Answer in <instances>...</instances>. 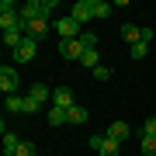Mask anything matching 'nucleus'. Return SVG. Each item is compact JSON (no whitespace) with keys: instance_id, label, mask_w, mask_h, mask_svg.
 <instances>
[{"instance_id":"obj_11","label":"nucleus","mask_w":156,"mask_h":156,"mask_svg":"<svg viewBox=\"0 0 156 156\" xmlns=\"http://www.w3.org/2000/svg\"><path fill=\"white\" fill-rule=\"evenodd\" d=\"M17 146H21V139L14 132H4V156H17Z\"/></svg>"},{"instance_id":"obj_13","label":"nucleus","mask_w":156,"mask_h":156,"mask_svg":"<svg viewBox=\"0 0 156 156\" xmlns=\"http://www.w3.org/2000/svg\"><path fill=\"white\" fill-rule=\"evenodd\" d=\"M80 66H87L90 73H94V69L101 66V56H97V49H87V52H83V59H80Z\"/></svg>"},{"instance_id":"obj_26","label":"nucleus","mask_w":156,"mask_h":156,"mask_svg":"<svg viewBox=\"0 0 156 156\" xmlns=\"http://www.w3.org/2000/svg\"><path fill=\"white\" fill-rule=\"evenodd\" d=\"M104 146V135H90V149H101Z\"/></svg>"},{"instance_id":"obj_22","label":"nucleus","mask_w":156,"mask_h":156,"mask_svg":"<svg viewBox=\"0 0 156 156\" xmlns=\"http://www.w3.org/2000/svg\"><path fill=\"white\" fill-rule=\"evenodd\" d=\"M80 42H83L87 49H97V35H94V31H83V35H80Z\"/></svg>"},{"instance_id":"obj_14","label":"nucleus","mask_w":156,"mask_h":156,"mask_svg":"<svg viewBox=\"0 0 156 156\" xmlns=\"http://www.w3.org/2000/svg\"><path fill=\"white\" fill-rule=\"evenodd\" d=\"M7 111H11V115H24V97L21 94H11V97H7Z\"/></svg>"},{"instance_id":"obj_6","label":"nucleus","mask_w":156,"mask_h":156,"mask_svg":"<svg viewBox=\"0 0 156 156\" xmlns=\"http://www.w3.org/2000/svg\"><path fill=\"white\" fill-rule=\"evenodd\" d=\"M24 35H28V38H45V35H49V21H45V17H35V21H28L24 24Z\"/></svg>"},{"instance_id":"obj_15","label":"nucleus","mask_w":156,"mask_h":156,"mask_svg":"<svg viewBox=\"0 0 156 156\" xmlns=\"http://www.w3.org/2000/svg\"><path fill=\"white\" fill-rule=\"evenodd\" d=\"M21 42H24V31H4V45H7L11 52H14Z\"/></svg>"},{"instance_id":"obj_7","label":"nucleus","mask_w":156,"mask_h":156,"mask_svg":"<svg viewBox=\"0 0 156 156\" xmlns=\"http://www.w3.org/2000/svg\"><path fill=\"white\" fill-rule=\"evenodd\" d=\"M52 104H56V108H66V111H69V108L76 104V101H73V90H69V87H59V90H52Z\"/></svg>"},{"instance_id":"obj_5","label":"nucleus","mask_w":156,"mask_h":156,"mask_svg":"<svg viewBox=\"0 0 156 156\" xmlns=\"http://www.w3.org/2000/svg\"><path fill=\"white\" fill-rule=\"evenodd\" d=\"M69 17H76L80 24H87L90 17H94V0H76V4L69 7Z\"/></svg>"},{"instance_id":"obj_4","label":"nucleus","mask_w":156,"mask_h":156,"mask_svg":"<svg viewBox=\"0 0 156 156\" xmlns=\"http://www.w3.org/2000/svg\"><path fill=\"white\" fill-rule=\"evenodd\" d=\"M17 83H21V80H17V69L14 66H0V90H4L7 97L17 90Z\"/></svg>"},{"instance_id":"obj_20","label":"nucleus","mask_w":156,"mask_h":156,"mask_svg":"<svg viewBox=\"0 0 156 156\" xmlns=\"http://www.w3.org/2000/svg\"><path fill=\"white\" fill-rule=\"evenodd\" d=\"M38 111H42V104L28 94V97H24V115H38Z\"/></svg>"},{"instance_id":"obj_8","label":"nucleus","mask_w":156,"mask_h":156,"mask_svg":"<svg viewBox=\"0 0 156 156\" xmlns=\"http://www.w3.org/2000/svg\"><path fill=\"white\" fill-rule=\"evenodd\" d=\"M104 135H108V139H115V142H125L128 135H132V128H128L125 122H111V125H108V132H104Z\"/></svg>"},{"instance_id":"obj_23","label":"nucleus","mask_w":156,"mask_h":156,"mask_svg":"<svg viewBox=\"0 0 156 156\" xmlns=\"http://www.w3.org/2000/svg\"><path fill=\"white\" fill-rule=\"evenodd\" d=\"M94 80H97V83H104V80H111V69H108V66H97V69H94Z\"/></svg>"},{"instance_id":"obj_24","label":"nucleus","mask_w":156,"mask_h":156,"mask_svg":"<svg viewBox=\"0 0 156 156\" xmlns=\"http://www.w3.org/2000/svg\"><path fill=\"white\" fill-rule=\"evenodd\" d=\"M17 156H35V142H24V139H21V146H17Z\"/></svg>"},{"instance_id":"obj_1","label":"nucleus","mask_w":156,"mask_h":156,"mask_svg":"<svg viewBox=\"0 0 156 156\" xmlns=\"http://www.w3.org/2000/svg\"><path fill=\"white\" fill-rule=\"evenodd\" d=\"M80 28H83V24H80L76 17H69V14H62L59 21H56V35H59V42H73V38H80V35H83Z\"/></svg>"},{"instance_id":"obj_10","label":"nucleus","mask_w":156,"mask_h":156,"mask_svg":"<svg viewBox=\"0 0 156 156\" xmlns=\"http://www.w3.org/2000/svg\"><path fill=\"white\" fill-rule=\"evenodd\" d=\"M66 118H69V125H83L87 122V108L83 104H73L69 111H66Z\"/></svg>"},{"instance_id":"obj_2","label":"nucleus","mask_w":156,"mask_h":156,"mask_svg":"<svg viewBox=\"0 0 156 156\" xmlns=\"http://www.w3.org/2000/svg\"><path fill=\"white\" fill-rule=\"evenodd\" d=\"M35 56H38V42L24 35V42L14 49V62H17V66H24V62H35Z\"/></svg>"},{"instance_id":"obj_9","label":"nucleus","mask_w":156,"mask_h":156,"mask_svg":"<svg viewBox=\"0 0 156 156\" xmlns=\"http://www.w3.org/2000/svg\"><path fill=\"white\" fill-rule=\"evenodd\" d=\"M122 42H128V45L142 42V28L139 24H122Z\"/></svg>"},{"instance_id":"obj_12","label":"nucleus","mask_w":156,"mask_h":156,"mask_svg":"<svg viewBox=\"0 0 156 156\" xmlns=\"http://www.w3.org/2000/svg\"><path fill=\"white\" fill-rule=\"evenodd\" d=\"M45 122H49V125H62V122H69V118H66V108H56V104H52L49 115H45Z\"/></svg>"},{"instance_id":"obj_18","label":"nucleus","mask_w":156,"mask_h":156,"mask_svg":"<svg viewBox=\"0 0 156 156\" xmlns=\"http://www.w3.org/2000/svg\"><path fill=\"white\" fill-rule=\"evenodd\" d=\"M118 146H122V142H115V139H108V135H104V146H101V156H118Z\"/></svg>"},{"instance_id":"obj_19","label":"nucleus","mask_w":156,"mask_h":156,"mask_svg":"<svg viewBox=\"0 0 156 156\" xmlns=\"http://www.w3.org/2000/svg\"><path fill=\"white\" fill-rule=\"evenodd\" d=\"M149 56V42H135L132 45V59H146Z\"/></svg>"},{"instance_id":"obj_16","label":"nucleus","mask_w":156,"mask_h":156,"mask_svg":"<svg viewBox=\"0 0 156 156\" xmlns=\"http://www.w3.org/2000/svg\"><path fill=\"white\" fill-rule=\"evenodd\" d=\"M31 97L38 101V104H45V101H52V90L45 87V83H35V87H31Z\"/></svg>"},{"instance_id":"obj_3","label":"nucleus","mask_w":156,"mask_h":156,"mask_svg":"<svg viewBox=\"0 0 156 156\" xmlns=\"http://www.w3.org/2000/svg\"><path fill=\"white\" fill-rule=\"evenodd\" d=\"M83 52H87V45L80 42V38H73V42H59V56L69 59V62H80V59H83Z\"/></svg>"},{"instance_id":"obj_25","label":"nucleus","mask_w":156,"mask_h":156,"mask_svg":"<svg viewBox=\"0 0 156 156\" xmlns=\"http://www.w3.org/2000/svg\"><path fill=\"white\" fill-rule=\"evenodd\" d=\"M142 135H156V118H146V125H142Z\"/></svg>"},{"instance_id":"obj_21","label":"nucleus","mask_w":156,"mask_h":156,"mask_svg":"<svg viewBox=\"0 0 156 156\" xmlns=\"http://www.w3.org/2000/svg\"><path fill=\"white\" fill-rule=\"evenodd\" d=\"M111 14V4H104V0H94V17H108Z\"/></svg>"},{"instance_id":"obj_17","label":"nucleus","mask_w":156,"mask_h":156,"mask_svg":"<svg viewBox=\"0 0 156 156\" xmlns=\"http://www.w3.org/2000/svg\"><path fill=\"white\" fill-rule=\"evenodd\" d=\"M139 146L146 156H156V135H139Z\"/></svg>"}]
</instances>
